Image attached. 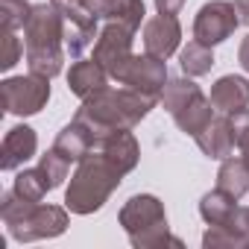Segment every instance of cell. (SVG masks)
Returning a JSON list of instances; mask_svg holds the SVG:
<instances>
[{"label":"cell","mask_w":249,"mask_h":249,"mask_svg":"<svg viewBox=\"0 0 249 249\" xmlns=\"http://www.w3.org/2000/svg\"><path fill=\"white\" fill-rule=\"evenodd\" d=\"M156 103H159L156 97H147V94H141V91H135L129 85L106 88V91L82 100L73 120H79L82 126H88L94 132L97 141H103L114 129H135L138 123L153 111Z\"/></svg>","instance_id":"6da1fadb"},{"label":"cell","mask_w":249,"mask_h":249,"mask_svg":"<svg viewBox=\"0 0 249 249\" xmlns=\"http://www.w3.org/2000/svg\"><path fill=\"white\" fill-rule=\"evenodd\" d=\"M24 47H27V65L33 73L41 76H59L65 68V21L62 12L50 3L33 6L27 24H24Z\"/></svg>","instance_id":"7a4b0ae2"},{"label":"cell","mask_w":249,"mask_h":249,"mask_svg":"<svg viewBox=\"0 0 249 249\" xmlns=\"http://www.w3.org/2000/svg\"><path fill=\"white\" fill-rule=\"evenodd\" d=\"M120 179H123V173L100 150L88 153L82 161H76V170H73L68 194H65V208L79 217L100 211L108 202V196L117 191Z\"/></svg>","instance_id":"3957f363"},{"label":"cell","mask_w":249,"mask_h":249,"mask_svg":"<svg viewBox=\"0 0 249 249\" xmlns=\"http://www.w3.org/2000/svg\"><path fill=\"white\" fill-rule=\"evenodd\" d=\"M123 231L135 249H156V246H182L179 237L170 234L167 214L159 196L153 194H135L123 202L117 214Z\"/></svg>","instance_id":"277c9868"},{"label":"cell","mask_w":249,"mask_h":249,"mask_svg":"<svg viewBox=\"0 0 249 249\" xmlns=\"http://www.w3.org/2000/svg\"><path fill=\"white\" fill-rule=\"evenodd\" d=\"M161 106L167 108V114L173 117V123L185 132V135H196L205 129V123L214 117V106L211 97H205L199 91V85L194 82V76H176L167 79L164 91H161Z\"/></svg>","instance_id":"5b68a950"},{"label":"cell","mask_w":249,"mask_h":249,"mask_svg":"<svg viewBox=\"0 0 249 249\" xmlns=\"http://www.w3.org/2000/svg\"><path fill=\"white\" fill-rule=\"evenodd\" d=\"M50 100V76L41 73H27V76H9L0 82V103L6 114L30 117L38 114Z\"/></svg>","instance_id":"8992f818"},{"label":"cell","mask_w":249,"mask_h":249,"mask_svg":"<svg viewBox=\"0 0 249 249\" xmlns=\"http://www.w3.org/2000/svg\"><path fill=\"white\" fill-rule=\"evenodd\" d=\"M132 38H135V30L126 27V24H117V21H108L97 41H94V59L108 71L111 79L123 82V76H126L135 53H132Z\"/></svg>","instance_id":"52a82bcc"},{"label":"cell","mask_w":249,"mask_h":249,"mask_svg":"<svg viewBox=\"0 0 249 249\" xmlns=\"http://www.w3.org/2000/svg\"><path fill=\"white\" fill-rule=\"evenodd\" d=\"M68 229V208L59 205H30L12 226H6V231L18 240V243H33V240H44V237H59Z\"/></svg>","instance_id":"ba28073f"},{"label":"cell","mask_w":249,"mask_h":249,"mask_svg":"<svg viewBox=\"0 0 249 249\" xmlns=\"http://www.w3.org/2000/svg\"><path fill=\"white\" fill-rule=\"evenodd\" d=\"M237 27L240 24H237L231 0H211V3L199 6V12L194 18V38L214 47V44H223L226 38H231Z\"/></svg>","instance_id":"9c48e42d"},{"label":"cell","mask_w":249,"mask_h":249,"mask_svg":"<svg viewBox=\"0 0 249 249\" xmlns=\"http://www.w3.org/2000/svg\"><path fill=\"white\" fill-rule=\"evenodd\" d=\"M167 59H159L153 53H144V56H135L126 76H123V85H129L147 97H156L161 100V91L167 85Z\"/></svg>","instance_id":"30bf717a"},{"label":"cell","mask_w":249,"mask_h":249,"mask_svg":"<svg viewBox=\"0 0 249 249\" xmlns=\"http://www.w3.org/2000/svg\"><path fill=\"white\" fill-rule=\"evenodd\" d=\"M182 41V24L176 15H156L150 21H144V50L159 56V59H170L179 50Z\"/></svg>","instance_id":"8fae6325"},{"label":"cell","mask_w":249,"mask_h":249,"mask_svg":"<svg viewBox=\"0 0 249 249\" xmlns=\"http://www.w3.org/2000/svg\"><path fill=\"white\" fill-rule=\"evenodd\" d=\"M194 141H196V147L202 150V156L217 159V161L229 159V156L234 153V147H237V141H234V126H231V114L211 117V120L205 123V129L194 135Z\"/></svg>","instance_id":"7c38bea8"},{"label":"cell","mask_w":249,"mask_h":249,"mask_svg":"<svg viewBox=\"0 0 249 249\" xmlns=\"http://www.w3.org/2000/svg\"><path fill=\"white\" fill-rule=\"evenodd\" d=\"M38 150V138H36V129H30L27 123L21 126H12L0 144V170H21Z\"/></svg>","instance_id":"4fadbf2b"},{"label":"cell","mask_w":249,"mask_h":249,"mask_svg":"<svg viewBox=\"0 0 249 249\" xmlns=\"http://www.w3.org/2000/svg\"><path fill=\"white\" fill-rule=\"evenodd\" d=\"M68 88L79 100H88L108 88V71L97 59H73V65L68 71Z\"/></svg>","instance_id":"5bb4252c"},{"label":"cell","mask_w":249,"mask_h":249,"mask_svg":"<svg viewBox=\"0 0 249 249\" xmlns=\"http://www.w3.org/2000/svg\"><path fill=\"white\" fill-rule=\"evenodd\" d=\"M97 150L126 176V173H132L135 170V164H138V156H141V150H138V141H135V135H132V129H114V132H108L100 144H97Z\"/></svg>","instance_id":"9a60e30c"},{"label":"cell","mask_w":249,"mask_h":249,"mask_svg":"<svg viewBox=\"0 0 249 249\" xmlns=\"http://www.w3.org/2000/svg\"><path fill=\"white\" fill-rule=\"evenodd\" d=\"M211 106L223 114H237L249 108V79L226 73L211 85Z\"/></svg>","instance_id":"2e32d148"},{"label":"cell","mask_w":249,"mask_h":249,"mask_svg":"<svg viewBox=\"0 0 249 249\" xmlns=\"http://www.w3.org/2000/svg\"><path fill=\"white\" fill-rule=\"evenodd\" d=\"M91 12L100 21H117L126 24L132 30H138L144 24V0H91Z\"/></svg>","instance_id":"e0dca14e"},{"label":"cell","mask_w":249,"mask_h":249,"mask_svg":"<svg viewBox=\"0 0 249 249\" xmlns=\"http://www.w3.org/2000/svg\"><path fill=\"white\" fill-rule=\"evenodd\" d=\"M97 138H94V132L88 129V126H82L79 120H71L68 126L56 135V141H53V147L62 153V156H68L71 161H82L88 153H94L97 150Z\"/></svg>","instance_id":"ac0fdd59"},{"label":"cell","mask_w":249,"mask_h":249,"mask_svg":"<svg viewBox=\"0 0 249 249\" xmlns=\"http://www.w3.org/2000/svg\"><path fill=\"white\" fill-rule=\"evenodd\" d=\"M217 188H223L226 194H231L237 199L249 191V164L243 156L240 159H234V156L223 159V164L217 170Z\"/></svg>","instance_id":"d6986e66"},{"label":"cell","mask_w":249,"mask_h":249,"mask_svg":"<svg viewBox=\"0 0 249 249\" xmlns=\"http://www.w3.org/2000/svg\"><path fill=\"white\" fill-rule=\"evenodd\" d=\"M234 208H237V196L226 194L223 188H214V191H208V194L199 199V217H202L208 226L226 223Z\"/></svg>","instance_id":"ffe728a7"},{"label":"cell","mask_w":249,"mask_h":249,"mask_svg":"<svg viewBox=\"0 0 249 249\" xmlns=\"http://www.w3.org/2000/svg\"><path fill=\"white\" fill-rule=\"evenodd\" d=\"M179 65H182L185 76H205V73H211V68H214V53H211L208 44H202V41L194 38V41H188V44L182 47Z\"/></svg>","instance_id":"44dd1931"},{"label":"cell","mask_w":249,"mask_h":249,"mask_svg":"<svg viewBox=\"0 0 249 249\" xmlns=\"http://www.w3.org/2000/svg\"><path fill=\"white\" fill-rule=\"evenodd\" d=\"M15 194H21L27 202H41L47 194H50V185L44 179V173L38 167H30V170H18L15 176Z\"/></svg>","instance_id":"7402d4cb"},{"label":"cell","mask_w":249,"mask_h":249,"mask_svg":"<svg viewBox=\"0 0 249 249\" xmlns=\"http://www.w3.org/2000/svg\"><path fill=\"white\" fill-rule=\"evenodd\" d=\"M202 246L205 249H243L249 246L243 234H237L229 223H217V226H208L205 234H202Z\"/></svg>","instance_id":"603a6c76"},{"label":"cell","mask_w":249,"mask_h":249,"mask_svg":"<svg viewBox=\"0 0 249 249\" xmlns=\"http://www.w3.org/2000/svg\"><path fill=\"white\" fill-rule=\"evenodd\" d=\"M38 170L44 173V179H47L50 191H56V188L68 179V173H71V159H68V156H62V153L53 147V150H47V153L41 156Z\"/></svg>","instance_id":"cb8c5ba5"},{"label":"cell","mask_w":249,"mask_h":249,"mask_svg":"<svg viewBox=\"0 0 249 249\" xmlns=\"http://www.w3.org/2000/svg\"><path fill=\"white\" fill-rule=\"evenodd\" d=\"M33 6L27 0H0V27L3 30H24Z\"/></svg>","instance_id":"d4e9b609"},{"label":"cell","mask_w":249,"mask_h":249,"mask_svg":"<svg viewBox=\"0 0 249 249\" xmlns=\"http://www.w3.org/2000/svg\"><path fill=\"white\" fill-rule=\"evenodd\" d=\"M27 53V47L21 44V38L15 36V30H3V50H0V68L3 71H12L21 56Z\"/></svg>","instance_id":"484cf974"},{"label":"cell","mask_w":249,"mask_h":249,"mask_svg":"<svg viewBox=\"0 0 249 249\" xmlns=\"http://www.w3.org/2000/svg\"><path fill=\"white\" fill-rule=\"evenodd\" d=\"M153 3H156V9L161 15H179L182 6H185V0H153Z\"/></svg>","instance_id":"4316f807"},{"label":"cell","mask_w":249,"mask_h":249,"mask_svg":"<svg viewBox=\"0 0 249 249\" xmlns=\"http://www.w3.org/2000/svg\"><path fill=\"white\" fill-rule=\"evenodd\" d=\"M231 6H234L237 24L240 27H249V0H231Z\"/></svg>","instance_id":"83f0119b"},{"label":"cell","mask_w":249,"mask_h":249,"mask_svg":"<svg viewBox=\"0 0 249 249\" xmlns=\"http://www.w3.org/2000/svg\"><path fill=\"white\" fill-rule=\"evenodd\" d=\"M237 62H240V68L249 73V36L240 41V47H237Z\"/></svg>","instance_id":"f1b7e54d"},{"label":"cell","mask_w":249,"mask_h":249,"mask_svg":"<svg viewBox=\"0 0 249 249\" xmlns=\"http://www.w3.org/2000/svg\"><path fill=\"white\" fill-rule=\"evenodd\" d=\"M56 9H79V6H91V0H50Z\"/></svg>","instance_id":"f546056e"},{"label":"cell","mask_w":249,"mask_h":249,"mask_svg":"<svg viewBox=\"0 0 249 249\" xmlns=\"http://www.w3.org/2000/svg\"><path fill=\"white\" fill-rule=\"evenodd\" d=\"M240 156H243V159H246V164H249V144H246V147H240Z\"/></svg>","instance_id":"4dcf8cb0"}]
</instances>
